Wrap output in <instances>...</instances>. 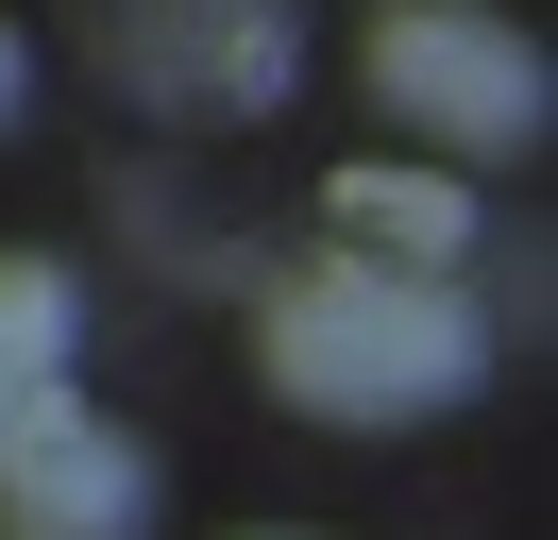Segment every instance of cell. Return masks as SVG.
<instances>
[{
    "mask_svg": "<svg viewBox=\"0 0 558 540\" xmlns=\"http://www.w3.org/2000/svg\"><path fill=\"white\" fill-rule=\"evenodd\" d=\"M254 338H271L288 405H322V422H423V405L474 389V304L440 270H373V254L305 270Z\"/></svg>",
    "mask_w": 558,
    "mask_h": 540,
    "instance_id": "cell-1",
    "label": "cell"
},
{
    "mask_svg": "<svg viewBox=\"0 0 558 540\" xmlns=\"http://www.w3.org/2000/svg\"><path fill=\"white\" fill-rule=\"evenodd\" d=\"M373 101H407V135H440V152H508L542 119V51L508 17H474V0H389L373 17Z\"/></svg>",
    "mask_w": 558,
    "mask_h": 540,
    "instance_id": "cell-2",
    "label": "cell"
},
{
    "mask_svg": "<svg viewBox=\"0 0 558 540\" xmlns=\"http://www.w3.org/2000/svg\"><path fill=\"white\" fill-rule=\"evenodd\" d=\"M153 472L136 439H102L69 389H0V524L17 540H136Z\"/></svg>",
    "mask_w": 558,
    "mask_h": 540,
    "instance_id": "cell-3",
    "label": "cell"
},
{
    "mask_svg": "<svg viewBox=\"0 0 558 540\" xmlns=\"http://www.w3.org/2000/svg\"><path fill=\"white\" fill-rule=\"evenodd\" d=\"M339 236H355V254H457L474 202H457L440 169H339Z\"/></svg>",
    "mask_w": 558,
    "mask_h": 540,
    "instance_id": "cell-4",
    "label": "cell"
},
{
    "mask_svg": "<svg viewBox=\"0 0 558 540\" xmlns=\"http://www.w3.org/2000/svg\"><path fill=\"white\" fill-rule=\"evenodd\" d=\"M51 355H69V287L51 270H0V389H51Z\"/></svg>",
    "mask_w": 558,
    "mask_h": 540,
    "instance_id": "cell-5",
    "label": "cell"
},
{
    "mask_svg": "<svg viewBox=\"0 0 558 540\" xmlns=\"http://www.w3.org/2000/svg\"><path fill=\"white\" fill-rule=\"evenodd\" d=\"M0 101H17V34H0Z\"/></svg>",
    "mask_w": 558,
    "mask_h": 540,
    "instance_id": "cell-6",
    "label": "cell"
}]
</instances>
